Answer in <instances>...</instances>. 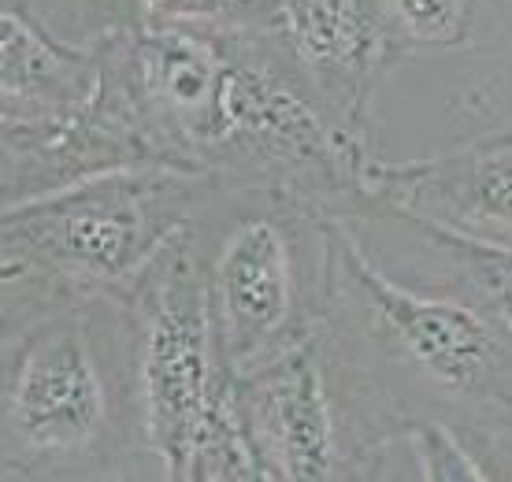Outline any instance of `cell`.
<instances>
[{"mask_svg": "<svg viewBox=\"0 0 512 482\" xmlns=\"http://www.w3.org/2000/svg\"><path fill=\"white\" fill-rule=\"evenodd\" d=\"M334 286L320 349L364 475L423 419L468 438L490 479H512V338L468 297L397 279L353 219L331 212Z\"/></svg>", "mask_w": 512, "mask_h": 482, "instance_id": "obj_1", "label": "cell"}, {"mask_svg": "<svg viewBox=\"0 0 512 482\" xmlns=\"http://www.w3.org/2000/svg\"><path fill=\"white\" fill-rule=\"evenodd\" d=\"M0 475L4 482L156 475L141 438L123 293L4 319Z\"/></svg>", "mask_w": 512, "mask_h": 482, "instance_id": "obj_2", "label": "cell"}, {"mask_svg": "<svg viewBox=\"0 0 512 482\" xmlns=\"http://www.w3.org/2000/svg\"><path fill=\"white\" fill-rule=\"evenodd\" d=\"M216 182V175L182 167H123L4 204V319L78 297L127 293Z\"/></svg>", "mask_w": 512, "mask_h": 482, "instance_id": "obj_3", "label": "cell"}, {"mask_svg": "<svg viewBox=\"0 0 512 482\" xmlns=\"http://www.w3.org/2000/svg\"><path fill=\"white\" fill-rule=\"evenodd\" d=\"M190 227L205 256L219 360L234 379L320 338L334 286L327 208L219 178Z\"/></svg>", "mask_w": 512, "mask_h": 482, "instance_id": "obj_4", "label": "cell"}, {"mask_svg": "<svg viewBox=\"0 0 512 482\" xmlns=\"http://www.w3.org/2000/svg\"><path fill=\"white\" fill-rule=\"evenodd\" d=\"M223 86L205 145V171L346 212L364 197L372 138L353 134L271 52L256 26L227 30Z\"/></svg>", "mask_w": 512, "mask_h": 482, "instance_id": "obj_5", "label": "cell"}, {"mask_svg": "<svg viewBox=\"0 0 512 482\" xmlns=\"http://www.w3.org/2000/svg\"><path fill=\"white\" fill-rule=\"evenodd\" d=\"M123 305L145 453L160 479H182L197 419L234 379L219 360L205 256L190 223L123 293Z\"/></svg>", "mask_w": 512, "mask_h": 482, "instance_id": "obj_6", "label": "cell"}, {"mask_svg": "<svg viewBox=\"0 0 512 482\" xmlns=\"http://www.w3.org/2000/svg\"><path fill=\"white\" fill-rule=\"evenodd\" d=\"M253 26L342 127L372 138L375 93L405 60L375 0H268Z\"/></svg>", "mask_w": 512, "mask_h": 482, "instance_id": "obj_7", "label": "cell"}, {"mask_svg": "<svg viewBox=\"0 0 512 482\" xmlns=\"http://www.w3.org/2000/svg\"><path fill=\"white\" fill-rule=\"evenodd\" d=\"M234 397L264 479H368L349 438L320 338L268 368L234 379Z\"/></svg>", "mask_w": 512, "mask_h": 482, "instance_id": "obj_8", "label": "cell"}, {"mask_svg": "<svg viewBox=\"0 0 512 482\" xmlns=\"http://www.w3.org/2000/svg\"><path fill=\"white\" fill-rule=\"evenodd\" d=\"M357 204L394 208L464 238L512 245V134L405 164L375 156Z\"/></svg>", "mask_w": 512, "mask_h": 482, "instance_id": "obj_9", "label": "cell"}, {"mask_svg": "<svg viewBox=\"0 0 512 482\" xmlns=\"http://www.w3.org/2000/svg\"><path fill=\"white\" fill-rule=\"evenodd\" d=\"M101 82L97 41H67L34 0H0V141L34 145L86 112Z\"/></svg>", "mask_w": 512, "mask_h": 482, "instance_id": "obj_10", "label": "cell"}, {"mask_svg": "<svg viewBox=\"0 0 512 482\" xmlns=\"http://www.w3.org/2000/svg\"><path fill=\"white\" fill-rule=\"evenodd\" d=\"M253 442L245 431V419L238 412L234 379L216 394L208 412L197 419V427L186 445L179 482H260Z\"/></svg>", "mask_w": 512, "mask_h": 482, "instance_id": "obj_11", "label": "cell"}, {"mask_svg": "<svg viewBox=\"0 0 512 482\" xmlns=\"http://www.w3.org/2000/svg\"><path fill=\"white\" fill-rule=\"evenodd\" d=\"M405 56L457 52L472 41L475 0H375Z\"/></svg>", "mask_w": 512, "mask_h": 482, "instance_id": "obj_12", "label": "cell"}, {"mask_svg": "<svg viewBox=\"0 0 512 482\" xmlns=\"http://www.w3.org/2000/svg\"><path fill=\"white\" fill-rule=\"evenodd\" d=\"M130 23L153 30H205L227 34L253 26L268 0H127Z\"/></svg>", "mask_w": 512, "mask_h": 482, "instance_id": "obj_13", "label": "cell"}, {"mask_svg": "<svg viewBox=\"0 0 512 482\" xmlns=\"http://www.w3.org/2000/svg\"><path fill=\"white\" fill-rule=\"evenodd\" d=\"M401 442L409 445L420 479H431V482L490 479V471L483 468V460L475 457V449L468 445V438H464L457 427L442 423V419H423V423H416V427L405 431Z\"/></svg>", "mask_w": 512, "mask_h": 482, "instance_id": "obj_14", "label": "cell"}]
</instances>
